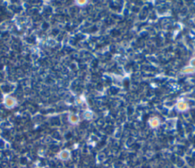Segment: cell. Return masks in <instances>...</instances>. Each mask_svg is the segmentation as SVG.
Masks as SVG:
<instances>
[{"instance_id":"obj_1","label":"cell","mask_w":195,"mask_h":168,"mask_svg":"<svg viewBox=\"0 0 195 168\" xmlns=\"http://www.w3.org/2000/svg\"><path fill=\"white\" fill-rule=\"evenodd\" d=\"M175 108H176V109H177L178 112H186L187 110H188L189 106H188V104L185 101L181 99V100H178V103H176Z\"/></svg>"},{"instance_id":"obj_2","label":"cell","mask_w":195,"mask_h":168,"mask_svg":"<svg viewBox=\"0 0 195 168\" xmlns=\"http://www.w3.org/2000/svg\"><path fill=\"white\" fill-rule=\"evenodd\" d=\"M148 123L152 128H157L160 125V119L157 117H153L148 121Z\"/></svg>"},{"instance_id":"obj_3","label":"cell","mask_w":195,"mask_h":168,"mask_svg":"<svg viewBox=\"0 0 195 168\" xmlns=\"http://www.w3.org/2000/svg\"><path fill=\"white\" fill-rule=\"evenodd\" d=\"M181 72L183 74H191V73H195V68L191 66H188L182 68Z\"/></svg>"},{"instance_id":"obj_4","label":"cell","mask_w":195,"mask_h":168,"mask_svg":"<svg viewBox=\"0 0 195 168\" xmlns=\"http://www.w3.org/2000/svg\"><path fill=\"white\" fill-rule=\"evenodd\" d=\"M84 118L87 120H91L93 118V113L92 111H86L84 113Z\"/></svg>"},{"instance_id":"obj_5","label":"cell","mask_w":195,"mask_h":168,"mask_svg":"<svg viewBox=\"0 0 195 168\" xmlns=\"http://www.w3.org/2000/svg\"><path fill=\"white\" fill-rule=\"evenodd\" d=\"M70 120L72 123H77L79 121V118L76 115H72Z\"/></svg>"},{"instance_id":"obj_6","label":"cell","mask_w":195,"mask_h":168,"mask_svg":"<svg viewBox=\"0 0 195 168\" xmlns=\"http://www.w3.org/2000/svg\"><path fill=\"white\" fill-rule=\"evenodd\" d=\"M190 65L189 66H193V67H194L195 68V57L194 58H192L191 60H190Z\"/></svg>"},{"instance_id":"obj_7","label":"cell","mask_w":195,"mask_h":168,"mask_svg":"<svg viewBox=\"0 0 195 168\" xmlns=\"http://www.w3.org/2000/svg\"><path fill=\"white\" fill-rule=\"evenodd\" d=\"M87 2H88L87 1H78V2H77V3L79 4V5H86Z\"/></svg>"}]
</instances>
